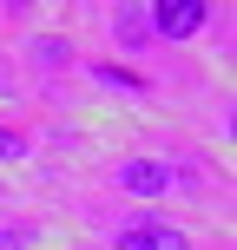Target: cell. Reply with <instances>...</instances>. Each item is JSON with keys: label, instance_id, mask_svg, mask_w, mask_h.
I'll return each instance as SVG.
<instances>
[{"label": "cell", "instance_id": "obj_3", "mask_svg": "<svg viewBox=\"0 0 237 250\" xmlns=\"http://www.w3.org/2000/svg\"><path fill=\"white\" fill-rule=\"evenodd\" d=\"M145 20H151V33H158V40H191L204 20H211V7H204V0H158Z\"/></svg>", "mask_w": 237, "mask_h": 250}, {"label": "cell", "instance_id": "obj_2", "mask_svg": "<svg viewBox=\"0 0 237 250\" xmlns=\"http://www.w3.org/2000/svg\"><path fill=\"white\" fill-rule=\"evenodd\" d=\"M112 250H191V237L165 217H132V224L112 230Z\"/></svg>", "mask_w": 237, "mask_h": 250}, {"label": "cell", "instance_id": "obj_6", "mask_svg": "<svg viewBox=\"0 0 237 250\" xmlns=\"http://www.w3.org/2000/svg\"><path fill=\"white\" fill-rule=\"evenodd\" d=\"M0 250H33V230H0Z\"/></svg>", "mask_w": 237, "mask_h": 250}, {"label": "cell", "instance_id": "obj_5", "mask_svg": "<svg viewBox=\"0 0 237 250\" xmlns=\"http://www.w3.org/2000/svg\"><path fill=\"white\" fill-rule=\"evenodd\" d=\"M13 158H26V138H20V132H7V125H0V165H13Z\"/></svg>", "mask_w": 237, "mask_h": 250}, {"label": "cell", "instance_id": "obj_1", "mask_svg": "<svg viewBox=\"0 0 237 250\" xmlns=\"http://www.w3.org/2000/svg\"><path fill=\"white\" fill-rule=\"evenodd\" d=\"M112 185L132 191V198H165V191L185 185V171H178V165H165V158H125L119 171H112Z\"/></svg>", "mask_w": 237, "mask_h": 250}, {"label": "cell", "instance_id": "obj_4", "mask_svg": "<svg viewBox=\"0 0 237 250\" xmlns=\"http://www.w3.org/2000/svg\"><path fill=\"white\" fill-rule=\"evenodd\" d=\"M92 73H99L106 86H119V92H145V79H138V73H125V66H112V60H106V66H92Z\"/></svg>", "mask_w": 237, "mask_h": 250}]
</instances>
